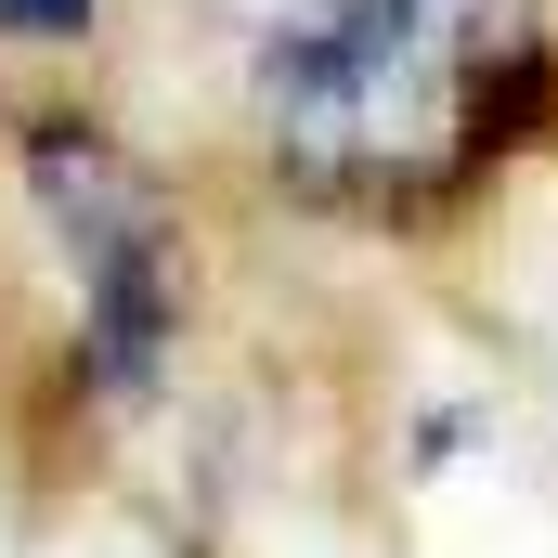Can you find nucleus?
<instances>
[{
  "mask_svg": "<svg viewBox=\"0 0 558 558\" xmlns=\"http://www.w3.org/2000/svg\"><path fill=\"white\" fill-rule=\"evenodd\" d=\"M92 26H105V0H0V39H26V52H65Z\"/></svg>",
  "mask_w": 558,
  "mask_h": 558,
  "instance_id": "7ed1b4c3",
  "label": "nucleus"
},
{
  "mask_svg": "<svg viewBox=\"0 0 558 558\" xmlns=\"http://www.w3.org/2000/svg\"><path fill=\"white\" fill-rule=\"evenodd\" d=\"M221 118L286 208L441 234L558 131V0H221Z\"/></svg>",
  "mask_w": 558,
  "mask_h": 558,
  "instance_id": "f257e3e1",
  "label": "nucleus"
},
{
  "mask_svg": "<svg viewBox=\"0 0 558 558\" xmlns=\"http://www.w3.org/2000/svg\"><path fill=\"white\" fill-rule=\"evenodd\" d=\"M26 195L52 221V247L78 260V364L105 390H143L182 338V208L131 143L92 118H39L26 131Z\"/></svg>",
  "mask_w": 558,
  "mask_h": 558,
  "instance_id": "f03ea898",
  "label": "nucleus"
}]
</instances>
